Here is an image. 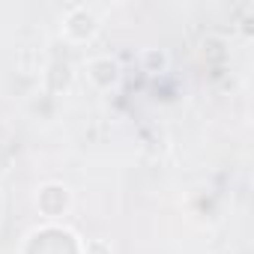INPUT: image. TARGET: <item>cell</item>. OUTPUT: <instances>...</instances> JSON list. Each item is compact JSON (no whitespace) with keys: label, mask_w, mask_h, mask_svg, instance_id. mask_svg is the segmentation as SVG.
Returning a JSON list of instances; mask_svg holds the SVG:
<instances>
[{"label":"cell","mask_w":254,"mask_h":254,"mask_svg":"<svg viewBox=\"0 0 254 254\" xmlns=\"http://www.w3.org/2000/svg\"><path fill=\"white\" fill-rule=\"evenodd\" d=\"M99 30H102L99 15H96L90 6H84V3L69 6L66 15H63V24H60L63 39L72 42V45H87V42H93V39L99 36Z\"/></svg>","instance_id":"6da1fadb"},{"label":"cell","mask_w":254,"mask_h":254,"mask_svg":"<svg viewBox=\"0 0 254 254\" xmlns=\"http://www.w3.org/2000/svg\"><path fill=\"white\" fill-rule=\"evenodd\" d=\"M84 75H87V81H90L93 90L111 93V90H117L120 81H123V66H120L117 57L99 54V57H90V60L84 63Z\"/></svg>","instance_id":"7a4b0ae2"},{"label":"cell","mask_w":254,"mask_h":254,"mask_svg":"<svg viewBox=\"0 0 254 254\" xmlns=\"http://www.w3.org/2000/svg\"><path fill=\"white\" fill-rule=\"evenodd\" d=\"M36 209L48 221L63 218L72 209V189L66 183H42L36 191Z\"/></svg>","instance_id":"3957f363"},{"label":"cell","mask_w":254,"mask_h":254,"mask_svg":"<svg viewBox=\"0 0 254 254\" xmlns=\"http://www.w3.org/2000/svg\"><path fill=\"white\" fill-rule=\"evenodd\" d=\"M141 66H144V72H150V75H162V72H168L171 57H168L165 48H144V51H141Z\"/></svg>","instance_id":"277c9868"},{"label":"cell","mask_w":254,"mask_h":254,"mask_svg":"<svg viewBox=\"0 0 254 254\" xmlns=\"http://www.w3.org/2000/svg\"><path fill=\"white\" fill-rule=\"evenodd\" d=\"M81 254H114V245L105 236H93V239H87L81 245Z\"/></svg>","instance_id":"5b68a950"}]
</instances>
